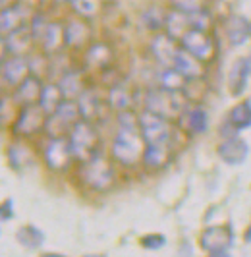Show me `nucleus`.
Masks as SVG:
<instances>
[{
    "label": "nucleus",
    "instance_id": "nucleus-30",
    "mask_svg": "<svg viewBox=\"0 0 251 257\" xmlns=\"http://www.w3.org/2000/svg\"><path fill=\"white\" fill-rule=\"evenodd\" d=\"M170 155H168V147H159V145H147L143 151V163L147 168H163L168 163Z\"/></svg>",
    "mask_w": 251,
    "mask_h": 257
},
{
    "label": "nucleus",
    "instance_id": "nucleus-28",
    "mask_svg": "<svg viewBox=\"0 0 251 257\" xmlns=\"http://www.w3.org/2000/svg\"><path fill=\"white\" fill-rule=\"evenodd\" d=\"M110 60H112V51L108 45H102V43L89 47V51L85 52V62L89 68H99L100 70V68L110 64Z\"/></svg>",
    "mask_w": 251,
    "mask_h": 257
},
{
    "label": "nucleus",
    "instance_id": "nucleus-45",
    "mask_svg": "<svg viewBox=\"0 0 251 257\" xmlns=\"http://www.w3.org/2000/svg\"><path fill=\"white\" fill-rule=\"evenodd\" d=\"M4 8H8V0H2V10Z\"/></svg>",
    "mask_w": 251,
    "mask_h": 257
},
{
    "label": "nucleus",
    "instance_id": "nucleus-47",
    "mask_svg": "<svg viewBox=\"0 0 251 257\" xmlns=\"http://www.w3.org/2000/svg\"><path fill=\"white\" fill-rule=\"evenodd\" d=\"M247 60H249V68H251V54H249V56H247Z\"/></svg>",
    "mask_w": 251,
    "mask_h": 257
},
{
    "label": "nucleus",
    "instance_id": "nucleus-43",
    "mask_svg": "<svg viewBox=\"0 0 251 257\" xmlns=\"http://www.w3.org/2000/svg\"><path fill=\"white\" fill-rule=\"evenodd\" d=\"M41 257H68V255H64V253H56V251H47V253H43Z\"/></svg>",
    "mask_w": 251,
    "mask_h": 257
},
{
    "label": "nucleus",
    "instance_id": "nucleus-17",
    "mask_svg": "<svg viewBox=\"0 0 251 257\" xmlns=\"http://www.w3.org/2000/svg\"><path fill=\"white\" fill-rule=\"evenodd\" d=\"M43 81L39 76H29L25 77L24 81L16 87V93H14V101L22 106H27V104H35L39 103L41 99V93H43Z\"/></svg>",
    "mask_w": 251,
    "mask_h": 257
},
{
    "label": "nucleus",
    "instance_id": "nucleus-44",
    "mask_svg": "<svg viewBox=\"0 0 251 257\" xmlns=\"http://www.w3.org/2000/svg\"><path fill=\"white\" fill-rule=\"evenodd\" d=\"M83 257H106L104 253H87V255H83Z\"/></svg>",
    "mask_w": 251,
    "mask_h": 257
},
{
    "label": "nucleus",
    "instance_id": "nucleus-12",
    "mask_svg": "<svg viewBox=\"0 0 251 257\" xmlns=\"http://www.w3.org/2000/svg\"><path fill=\"white\" fill-rule=\"evenodd\" d=\"M151 52L163 68H174L180 47H176V39H172L168 33H159L151 41Z\"/></svg>",
    "mask_w": 251,
    "mask_h": 257
},
{
    "label": "nucleus",
    "instance_id": "nucleus-7",
    "mask_svg": "<svg viewBox=\"0 0 251 257\" xmlns=\"http://www.w3.org/2000/svg\"><path fill=\"white\" fill-rule=\"evenodd\" d=\"M47 112L41 108V104H27L22 106L18 118L14 120L12 124V134L18 138H27V136H33L41 130H45L47 124Z\"/></svg>",
    "mask_w": 251,
    "mask_h": 257
},
{
    "label": "nucleus",
    "instance_id": "nucleus-37",
    "mask_svg": "<svg viewBox=\"0 0 251 257\" xmlns=\"http://www.w3.org/2000/svg\"><path fill=\"white\" fill-rule=\"evenodd\" d=\"M174 10L184 14H195L201 12L203 6H205V0H170Z\"/></svg>",
    "mask_w": 251,
    "mask_h": 257
},
{
    "label": "nucleus",
    "instance_id": "nucleus-46",
    "mask_svg": "<svg viewBox=\"0 0 251 257\" xmlns=\"http://www.w3.org/2000/svg\"><path fill=\"white\" fill-rule=\"evenodd\" d=\"M56 2H72V0H56Z\"/></svg>",
    "mask_w": 251,
    "mask_h": 257
},
{
    "label": "nucleus",
    "instance_id": "nucleus-40",
    "mask_svg": "<svg viewBox=\"0 0 251 257\" xmlns=\"http://www.w3.org/2000/svg\"><path fill=\"white\" fill-rule=\"evenodd\" d=\"M0 219L2 222H8V220L14 219V199H4L2 205H0Z\"/></svg>",
    "mask_w": 251,
    "mask_h": 257
},
{
    "label": "nucleus",
    "instance_id": "nucleus-35",
    "mask_svg": "<svg viewBox=\"0 0 251 257\" xmlns=\"http://www.w3.org/2000/svg\"><path fill=\"white\" fill-rule=\"evenodd\" d=\"M139 244H141V247H145V249L157 251V249H161V247L166 245V238H164V234H161V232H151V234L141 236Z\"/></svg>",
    "mask_w": 251,
    "mask_h": 257
},
{
    "label": "nucleus",
    "instance_id": "nucleus-3",
    "mask_svg": "<svg viewBox=\"0 0 251 257\" xmlns=\"http://www.w3.org/2000/svg\"><path fill=\"white\" fill-rule=\"evenodd\" d=\"M70 143L77 161L85 163L89 159L97 157L100 153V142L97 128L93 126V122L87 120H79L70 132Z\"/></svg>",
    "mask_w": 251,
    "mask_h": 257
},
{
    "label": "nucleus",
    "instance_id": "nucleus-25",
    "mask_svg": "<svg viewBox=\"0 0 251 257\" xmlns=\"http://www.w3.org/2000/svg\"><path fill=\"white\" fill-rule=\"evenodd\" d=\"M16 240H18V244L27 249H39L45 244V232L35 224H25L16 232Z\"/></svg>",
    "mask_w": 251,
    "mask_h": 257
},
{
    "label": "nucleus",
    "instance_id": "nucleus-11",
    "mask_svg": "<svg viewBox=\"0 0 251 257\" xmlns=\"http://www.w3.org/2000/svg\"><path fill=\"white\" fill-rule=\"evenodd\" d=\"M216 155L218 159L230 165V167H239L247 161L249 157V143L245 142L243 138L239 136H232V138H226L222 142L218 143L216 147Z\"/></svg>",
    "mask_w": 251,
    "mask_h": 257
},
{
    "label": "nucleus",
    "instance_id": "nucleus-9",
    "mask_svg": "<svg viewBox=\"0 0 251 257\" xmlns=\"http://www.w3.org/2000/svg\"><path fill=\"white\" fill-rule=\"evenodd\" d=\"M234 244V232L228 224H213L207 226L199 236V247L207 253L222 251Z\"/></svg>",
    "mask_w": 251,
    "mask_h": 257
},
{
    "label": "nucleus",
    "instance_id": "nucleus-8",
    "mask_svg": "<svg viewBox=\"0 0 251 257\" xmlns=\"http://www.w3.org/2000/svg\"><path fill=\"white\" fill-rule=\"evenodd\" d=\"M75 159L70 138H50L45 147V163L54 172H64Z\"/></svg>",
    "mask_w": 251,
    "mask_h": 257
},
{
    "label": "nucleus",
    "instance_id": "nucleus-16",
    "mask_svg": "<svg viewBox=\"0 0 251 257\" xmlns=\"http://www.w3.org/2000/svg\"><path fill=\"white\" fill-rule=\"evenodd\" d=\"M33 41H35V37L31 33V27L22 26L12 33L4 35V51L10 56H24V52L29 51Z\"/></svg>",
    "mask_w": 251,
    "mask_h": 257
},
{
    "label": "nucleus",
    "instance_id": "nucleus-13",
    "mask_svg": "<svg viewBox=\"0 0 251 257\" xmlns=\"http://www.w3.org/2000/svg\"><path fill=\"white\" fill-rule=\"evenodd\" d=\"M251 76V68H249V60L247 56H241V58H236L230 70H228V77H226V85H228V91L232 97H239L245 87H247V81H249Z\"/></svg>",
    "mask_w": 251,
    "mask_h": 257
},
{
    "label": "nucleus",
    "instance_id": "nucleus-23",
    "mask_svg": "<svg viewBox=\"0 0 251 257\" xmlns=\"http://www.w3.org/2000/svg\"><path fill=\"white\" fill-rule=\"evenodd\" d=\"M226 122L236 130V132H241V130H249L251 128V101H241L239 104L232 106V110L226 116Z\"/></svg>",
    "mask_w": 251,
    "mask_h": 257
},
{
    "label": "nucleus",
    "instance_id": "nucleus-18",
    "mask_svg": "<svg viewBox=\"0 0 251 257\" xmlns=\"http://www.w3.org/2000/svg\"><path fill=\"white\" fill-rule=\"evenodd\" d=\"M180 122L189 134L199 136V134H205L209 128V114L199 104L197 106H188V108H184V112L180 116Z\"/></svg>",
    "mask_w": 251,
    "mask_h": 257
},
{
    "label": "nucleus",
    "instance_id": "nucleus-42",
    "mask_svg": "<svg viewBox=\"0 0 251 257\" xmlns=\"http://www.w3.org/2000/svg\"><path fill=\"white\" fill-rule=\"evenodd\" d=\"M243 242H245V244H251V222L247 224L245 232H243Z\"/></svg>",
    "mask_w": 251,
    "mask_h": 257
},
{
    "label": "nucleus",
    "instance_id": "nucleus-4",
    "mask_svg": "<svg viewBox=\"0 0 251 257\" xmlns=\"http://www.w3.org/2000/svg\"><path fill=\"white\" fill-rule=\"evenodd\" d=\"M81 180L87 188L95 190V192H106L114 184L112 165L108 163L106 157H102V153H99L97 157H93V159L83 163Z\"/></svg>",
    "mask_w": 251,
    "mask_h": 257
},
{
    "label": "nucleus",
    "instance_id": "nucleus-27",
    "mask_svg": "<svg viewBox=\"0 0 251 257\" xmlns=\"http://www.w3.org/2000/svg\"><path fill=\"white\" fill-rule=\"evenodd\" d=\"M64 101V93L60 89L58 83H49L43 87V93H41V99H39V104L41 108L47 112V114H52Z\"/></svg>",
    "mask_w": 251,
    "mask_h": 257
},
{
    "label": "nucleus",
    "instance_id": "nucleus-26",
    "mask_svg": "<svg viewBox=\"0 0 251 257\" xmlns=\"http://www.w3.org/2000/svg\"><path fill=\"white\" fill-rule=\"evenodd\" d=\"M60 89L64 93V99H79V95L85 91V85H83V79H81V74L79 72H66L60 81H58Z\"/></svg>",
    "mask_w": 251,
    "mask_h": 257
},
{
    "label": "nucleus",
    "instance_id": "nucleus-15",
    "mask_svg": "<svg viewBox=\"0 0 251 257\" xmlns=\"http://www.w3.org/2000/svg\"><path fill=\"white\" fill-rule=\"evenodd\" d=\"M226 29V39L232 47H243L251 39V22L245 16L234 14L226 20L224 24Z\"/></svg>",
    "mask_w": 251,
    "mask_h": 257
},
{
    "label": "nucleus",
    "instance_id": "nucleus-36",
    "mask_svg": "<svg viewBox=\"0 0 251 257\" xmlns=\"http://www.w3.org/2000/svg\"><path fill=\"white\" fill-rule=\"evenodd\" d=\"M143 22L149 29H159L166 24V14H163L159 8H149L147 12L143 14Z\"/></svg>",
    "mask_w": 251,
    "mask_h": 257
},
{
    "label": "nucleus",
    "instance_id": "nucleus-21",
    "mask_svg": "<svg viewBox=\"0 0 251 257\" xmlns=\"http://www.w3.org/2000/svg\"><path fill=\"white\" fill-rule=\"evenodd\" d=\"M89 27L79 20H70L64 27V45L70 49H79L87 43Z\"/></svg>",
    "mask_w": 251,
    "mask_h": 257
},
{
    "label": "nucleus",
    "instance_id": "nucleus-33",
    "mask_svg": "<svg viewBox=\"0 0 251 257\" xmlns=\"http://www.w3.org/2000/svg\"><path fill=\"white\" fill-rule=\"evenodd\" d=\"M6 155H8V165H10L14 170H22V168L27 167V165H29V161H31L29 151L25 149L24 145H20V143L10 145V147H8V151H6Z\"/></svg>",
    "mask_w": 251,
    "mask_h": 257
},
{
    "label": "nucleus",
    "instance_id": "nucleus-41",
    "mask_svg": "<svg viewBox=\"0 0 251 257\" xmlns=\"http://www.w3.org/2000/svg\"><path fill=\"white\" fill-rule=\"evenodd\" d=\"M207 257H234L228 249H222V251H213V253H209Z\"/></svg>",
    "mask_w": 251,
    "mask_h": 257
},
{
    "label": "nucleus",
    "instance_id": "nucleus-2",
    "mask_svg": "<svg viewBox=\"0 0 251 257\" xmlns=\"http://www.w3.org/2000/svg\"><path fill=\"white\" fill-rule=\"evenodd\" d=\"M184 108H186V104L182 99V91H170L159 87V89H153L145 95V110L163 116L166 120L180 118Z\"/></svg>",
    "mask_w": 251,
    "mask_h": 257
},
{
    "label": "nucleus",
    "instance_id": "nucleus-5",
    "mask_svg": "<svg viewBox=\"0 0 251 257\" xmlns=\"http://www.w3.org/2000/svg\"><path fill=\"white\" fill-rule=\"evenodd\" d=\"M81 120L79 114V104L75 99H64L62 104L47 116V124H45V132L50 138H64L66 132H72L75 124Z\"/></svg>",
    "mask_w": 251,
    "mask_h": 257
},
{
    "label": "nucleus",
    "instance_id": "nucleus-22",
    "mask_svg": "<svg viewBox=\"0 0 251 257\" xmlns=\"http://www.w3.org/2000/svg\"><path fill=\"white\" fill-rule=\"evenodd\" d=\"M164 33H168L172 39H182L189 29H191V20H189V14L178 12V10H172V12L166 14V24H164Z\"/></svg>",
    "mask_w": 251,
    "mask_h": 257
},
{
    "label": "nucleus",
    "instance_id": "nucleus-10",
    "mask_svg": "<svg viewBox=\"0 0 251 257\" xmlns=\"http://www.w3.org/2000/svg\"><path fill=\"white\" fill-rule=\"evenodd\" d=\"M180 45L186 52L191 56H195L201 62H207L213 58L214 52V43L209 37L207 31H199V29H189L184 37L180 39Z\"/></svg>",
    "mask_w": 251,
    "mask_h": 257
},
{
    "label": "nucleus",
    "instance_id": "nucleus-29",
    "mask_svg": "<svg viewBox=\"0 0 251 257\" xmlns=\"http://www.w3.org/2000/svg\"><path fill=\"white\" fill-rule=\"evenodd\" d=\"M159 85L163 87V89H170V91H184L186 89V85H188V77H184L176 68H164L159 72Z\"/></svg>",
    "mask_w": 251,
    "mask_h": 257
},
{
    "label": "nucleus",
    "instance_id": "nucleus-39",
    "mask_svg": "<svg viewBox=\"0 0 251 257\" xmlns=\"http://www.w3.org/2000/svg\"><path fill=\"white\" fill-rule=\"evenodd\" d=\"M189 20H191V29H199V31H207L211 26V16L201 10V12L189 14Z\"/></svg>",
    "mask_w": 251,
    "mask_h": 257
},
{
    "label": "nucleus",
    "instance_id": "nucleus-31",
    "mask_svg": "<svg viewBox=\"0 0 251 257\" xmlns=\"http://www.w3.org/2000/svg\"><path fill=\"white\" fill-rule=\"evenodd\" d=\"M132 93L126 89L122 83H116L110 87L108 93V104L112 106L116 112H122V110H130L132 108Z\"/></svg>",
    "mask_w": 251,
    "mask_h": 257
},
{
    "label": "nucleus",
    "instance_id": "nucleus-32",
    "mask_svg": "<svg viewBox=\"0 0 251 257\" xmlns=\"http://www.w3.org/2000/svg\"><path fill=\"white\" fill-rule=\"evenodd\" d=\"M41 43L47 52H56L64 45V27L60 24H49Z\"/></svg>",
    "mask_w": 251,
    "mask_h": 257
},
{
    "label": "nucleus",
    "instance_id": "nucleus-19",
    "mask_svg": "<svg viewBox=\"0 0 251 257\" xmlns=\"http://www.w3.org/2000/svg\"><path fill=\"white\" fill-rule=\"evenodd\" d=\"M77 104H79V114H81V120H87V122H95L99 120L100 114H102V99L100 95L95 89H85L79 99H77Z\"/></svg>",
    "mask_w": 251,
    "mask_h": 257
},
{
    "label": "nucleus",
    "instance_id": "nucleus-34",
    "mask_svg": "<svg viewBox=\"0 0 251 257\" xmlns=\"http://www.w3.org/2000/svg\"><path fill=\"white\" fill-rule=\"evenodd\" d=\"M72 6L83 18H95L100 10V0H72Z\"/></svg>",
    "mask_w": 251,
    "mask_h": 257
},
{
    "label": "nucleus",
    "instance_id": "nucleus-20",
    "mask_svg": "<svg viewBox=\"0 0 251 257\" xmlns=\"http://www.w3.org/2000/svg\"><path fill=\"white\" fill-rule=\"evenodd\" d=\"M174 68L184 77H188L189 81L191 79H199L203 76V62L197 60L195 56H191L189 52H186L182 47H180V52H178V56L174 60Z\"/></svg>",
    "mask_w": 251,
    "mask_h": 257
},
{
    "label": "nucleus",
    "instance_id": "nucleus-24",
    "mask_svg": "<svg viewBox=\"0 0 251 257\" xmlns=\"http://www.w3.org/2000/svg\"><path fill=\"white\" fill-rule=\"evenodd\" d=\"M25 26V10L22 6H16V4H10L8 8L2 10V16H0V27H2V35H8L16 31L18 27Z\"/></svg>",
    "mask_w": 251,
    "mask_h": 257
},
{
    "label": "nucleus",
    "instance_id": "nucleus-38",
    "mask_svg": "<svg viewBox=\"0 0 251 257\" xmlns=\"http://www.w3.org/2000/svg\"><path fill=\"white\" fill-rule=\"evenodd\" d=\"M29 27H31L33 37L37 39V41H41L43 35H45V31H47V27H49V22L45 20V16H43V14H35V16H33V20H31V24H29Z\"/></svg>",
    "mask_w": 251,
    "mask_h": 257
},
{
    "label": "nucleus",
    "instance_id": "nucleus-14",
    "mask_svg": "<svg viewBox=\"0 0 251 257\" xmlns=\"http://www.w3.org/2000/svg\"><path fill=\"white\" fill-rule=\"evenodd\" d=\"M31 64L24 56H8L2 62V81L8 87H18L25 77L29 76Z\"/></svg>",
    "mask_w": 251,
    "mask_h": 257
},
{
    "label": "nucleus",
    "instance_id": "nucleus-1",
    "mask_svg": "<svg viewBox=\"0 0 251 257\" xmlns=\"http://www.w3.org/2000/svg\"><path fill=\"white\" fill-rule=\"evenodd\" d=\"M143 136L141 130H118L112 142V157L126 167L136 165L139 159H143Z\"/></svg>",
    "mask_w": 251,
    "mask_h": 257
},
{
    "label": "nucleus",
    "instance_id": "nucleus-6",
    "mask_svg": "<svg viewBox=\"0 0 251 257\" xmlns=\"http://www.w3.org/2000/svg\"><path fill=\"white\" fill-rule=\"evenodd\" d=\"M139 130H141V136L147 145L168 147L172 132H170V124L166 118L145 110L139 114Z\"/></svg>",
    "mask_w": 251,
    "mask_h": 257
}]
</instances>
